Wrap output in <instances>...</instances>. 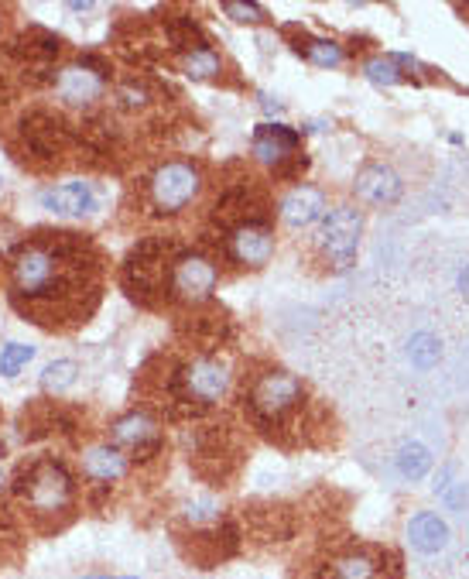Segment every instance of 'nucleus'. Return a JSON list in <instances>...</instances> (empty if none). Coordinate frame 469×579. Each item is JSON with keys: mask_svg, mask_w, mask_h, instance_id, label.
<instances>
[{"mask_svg": "<svg viewBox=\"0 0 469 579\" xmlns=\"http://www.w3.org/2000/svg\"><path fill=\"white\" fill-rule=\"evenodd\" d=\"M14 490L35 514H62L72 508V497H76V484L59 460H35L24 466Z\"/></svg>", "mask_w": 469, "mask_h": 579, "instance_id": "nucleus-3", "label": "nucleus"}, {"mask_svg": "<svg viewBox=\"0 0 469 579\" xmlns=\"http://www.w3.org/2000/svg\"><path fill=\"white\" fill-rule=\"evenodd\" d=\"M295 48L298 55H305V59L312 62V66H319V69H336L339 62H343V45L333 42V38H312V35H298L295 38Z\"/></svg>", "mask_w": 469, "mask_h": 579, "instance_id": "nucleus-18", "label": "nucleus"}, {"mask_svg": "<svg viewBox=\"0 0 469 579\" xmlns=\"http://www.w3.org/2000/svg\"><path fill=\"white\" fill-rule=\"evenodd\" d=\"M113 100H117L124 110H144L151 103V90H148V83H141V79H124V83L113 90Z\"/></svg>", "mask_w": 469, "mask_h": 579, "instance_id": "nucleus-26", "label": "nucleus"}, {"mask_svg": "<svg viewBox=\"0 0 469 579\" xmlns=\"http://www.w3.org/2000/svg\"><path fill=\"white\" fill-rule=\"evenodd\" d=\"M432 466V453L422 446V442H404L398 449V473L404 480H422Z\"/></svg>", "mask_w": 469, "mask_h": 579, "instance_id": "nucleus-22", "label": "nucleus"}, {"mask_svg": "<svg viewBox=\"0 0 469 579\" xmlns=\"http://www.w3.org/2000/svg\"><path fill=\"white\" fill-rule=\"evenodd\" d=\"M165 35H168V42H172V48H179V52H192V48L206 45V38H202V28L192 18H185V14L165 21Z\"/></svg>", "mask_w": 469, "mask_h": 579, "instance_id": "nucleus-20", "label": "nucleus"}, {"mask_svg": "<svg viewBox=\"0 0 469 579\" xmlns=\"http://www.w3.org/2000/svg\"><path fill=\"white\" fill-rule=\"evenodd\" d=\"M233 371L220 357H196L189 364H179L172 374L175 401L189 408H213L230 394Z\"/></svg>", "mask_w": 469, "mask_h": 579, "instance_id": "nucleus-4", "label": "nucleus"}, {"mask_svg": "<svg viewBox=\"0 0 469 579\" xmlns=\"http://www.w3.org/2000/svg\"><path fill=\"white\" fill-rule=\"evenodd\" d=\"M182 72L189 79H196V83H209V79H216L223 72V55L209 45H199L182 55Z\"/></svg>", "mask_w": 469, "mask_h": 579, "instance_id": "nucleus-19", "label": "nucleus"}, {"mask_svg": "<svg viewBox=\"0 0 469 579\" xmlns=\"http://www.w3.org/2000/svg\"><path fill=\"white\" fill-rule=\"evenodd\" d=\"M353 192H357V199H363L367 206H394L404 192V182L391 165L374 162V165H363L357 172Z\"/></svg>", "mask_w": 469, "mask_h": 579, "instance_id": "nucleus-14", "label": "nucleus"}, {"mask_svg": "<svg viewBox=\"0 0 469 579\" xmlns=\"http://www.w3.org/2000/svg\"><path fill=\"white\" fill-rule=\"evenodd\" d=\"M408 538H411V545H415L418 552L435 556V552H442L449 545V528H446V521H442L439 514L422 511V514H415V518L408 521Z\"/></svg>", "mask_w": 469, "mask_h": 579, "instance_id": "nucleus-17", "label": "nucleus"}, {"mask_svg": "<svg viewBox=\"0 0 469 579\" xmlns=\"http://www.w3.org/2000/svg\"><path fill=\"white\" fill-rule=\"evenodd\" d=\"M302 401H305V384L298 381L295 374L281 371V367L257 374L247 391V408L250 415H254V422L271 425V429L295 415L298 408H302Z\"/></svg>", "mask_w": 469, "mask_h": 579, "instance_id": "nucleus-2", "label": "nucleus"}, {"mask_svg": "<svg viewBox=\"0 0 469 579\" xmlns=\"http://www.w3.org/2000/svg\"><path fill=\"white\" fill-rule=\"evenodd\" d=\"M459 292L469 295V264H466L463 271H459Z\"/></svg>", "mask_w": 469, "mask_h": 579, "instance_id": "nucleus-30", "label": "nucleus"}, {"mask_svg": "<svg viewBox=\"0 0 469 579\" xmlns=\"http://www.w3.org/2000/svg\"><path fill=\"white\" fill-rule=\"evenodd\" d=\"M110 439L117 449H131L134 460H151L161 449V429L148 412H127L110 425Z\"/></svg>", "mask_w": 469, "mask_h": 579, "instance_id": "nucleus-11", "label": "nucleus"}, {"mask_svg": "<svg viewBox=\"0 0 469 579\" xmlns=\"http://www.w3.org/2000/svg\"><path fill=\"white\" fill-rule=\"evenodd\" d=\"M38 203L42 209L55 216H90L96 213V206H100V196H96V189L90 182H62V186H48L38 192Z\"/></svg>", "mask_w": 469, "mask_h": 579, "instance_id": "nucleus-12", "label": "nucleus"}, {"mask_svg": "<svg viewBox=\"0 0 469 579\" xmlns=\"http://www.w3.org/2000/svg\"><path fill=\"white\" fill-rule=\"evenodd\" d=\"M83 579H137V576H83Z\"/></svg>", "mask_w": 469, "mask_h": 579, "instance_id": "nucleus-32", "label": "nucleus"}, {"mask_svg": "<svg viewBox=\"0 0 469 579\" xmlns=\"http://www.w3.org/2000/svg\"><path fill=\"white\" fill-rule=\"evenodd\" d=\"M408 353H411V364H415V367H422V371H425V367L439 364L442 347H439V340H435L432 333H418V336H411Z\"/></svg>", "mask_w": 469, "mask_h": 579, "instance_id": "nucleus-25", "label": "nucleus"}, {"mask_svg": "<svg viewBox=\"0 0 469 579\" xmlns=\"http://www.w3.org/2000/svg\"><path fill=\"white\" fill-rule=\"evenodd\" d=\"M0 189H4V179H0Z\"/></svg>", "mask_w": 469, "mask_h": 579, "instance_id": "nucleus-34", "label": "nucleus"}, {"mask_svg": "<svg viewBox=\"0 0 469 579\" xmlns=\"http://www.w3.org/2000/svg\"><path fill=\"white\" fill-rule=\"evenodd\" d=\"M76 141L72 127L62 117L48 114V110H31L18 120V158L31 168H52L62 162L69 144Z\"/></svg>", "mask_w": 469, "mask_h": 579, "instance_id": "nucleus-1", "label": "nucleus"}, {"mask_svg": "<svg viewBox=\"0 0 469 579\" xmlns=\"http://www.w3.org/2000/svg\"><path fill=\"white\" fill-rule=\"evenodd\" d=\"M360 233H363V213L357 206H336L333 213L326 216V223H322L319 230V247L336 271H346L357 261Z\"/></svg>", "mask_w": 469, "mask_h": 579, "instance_id": "nucleus-9", "label": "nucleus"}, {"mask_svg": "<svg viewBox=\"0 0 469 579\" xmlns=\"http://www.w3.org/2000/svg\"><path fill=\"white\" fill-rule=\"evenodd\" d=\"M4 480H7V477H4V470H0V490H4Z\"/></svg>", "mask_w": 469, "mask_h": 579, "instance_id": "nucleus-33", "label": "nucleus"}, {"mask_svg": "<svg viewBox=\"0 0 469 579\" xmlns=\"http://www.w3.org/2000/svg\"><path fill=\"white\" fill-rule=\"evenodd\" d=\"M107 83H110V62L93 52L79 55L76 62L62 66L52 79L55 96H59V103L69 110L96 107V103L103 100V93H107Z\"/></svg>", "mask_w": 469, "mask_h": 579, "instance_id": "nucleus-7", "label": "nucleus"}, {"mask_svg": "<svg viewBox=\"0 0 469 579\" xmlns=\"http://www.w3.org/2000/svg\"><path fill=\"white\" fill-rule=\"evenodd\" d=\"M298 148H302V134L291 131L285 124H261L254 131L257 162L271 165L274 172H278L281 165H288L291 158H298Z\"/></svg>", "mask_w": 469, "mask_h": 579, "instance_id": "nucleus-15", "label": "nucleus"}, {"mask_svg": "<svg viewBox=\"0 0 469 579\" xmlns=\"http://www.w3.org/2000/svg\"><path fill=\"white\" fill-rule=\"evenodd\" d=\"M220 11L226 14V18H233L237 24H264L268 21V11L257 4H237V0H223Z\"/></svg>", "mask_w": 469, "mask_h": 579, "instance_id": "nucleus-29", "label": "nucleus"}, {"mask_svg": "<svg viewBox=\"0 0 469 579\" xmlns=\"http://www.w3.org/2000/svg\"><path fill=\"white\" fill-rule=\"evenodd\" d=\"M79 377V364L76 360H52V364L42 371V391L48 394H62L76 384Z\"/></svg>", "mask_w": 469, "mask_h": 579, "instance_id": "nucleus-23", "label": "nucleus"}, {"mask_svg": "<svg viewBox=\"0 0 469 579\" xmlns=\"http://www.w3.org/2000/svg\"><path fill=\"white\" fill-rule=\"evenodd\" d=\"M175 254H172V244L161 237H148L127 254L124 261V288L134 295L137 302H151L155 295H161L168 288V268H172Z\"/></svg>", "mask_w": 469, "mask_h": 579, "instance_id": "nucleus-6", "label": "nucleus"}, {"mask_svg": "<svg viewBox=\"0 0 469 579\" xmlns=\"http://www.w3.org/2000/svg\"><path fill=\"white\" fill-rule=\"evenodd\" d=\"M69 11L86 14V11H93V4H90V0H86V4H79V0H72V4H69Z\"/></svg>", "mask_w": 469, "mask_h": 579, "instance_id": "nucleus-31", "label": "nucleus"}, {"mask_svg": "<svg viewBox=\"0 0 469 579\" xmlns=\"http://www.w3.org/2000/svg\"><path fill=\"white\" fill-rule=\"evenodd\" d=\"M216 285H220V268H216L213 257L199 251L175 254L172 268H168V292H172L175 302L202 305L213 299Z\"/></svg>", "mask_w": 469, "mask_h": 579, "instance_id": "nucleus-8", "label": "nucleus"}, {"mask_svg": "<svg viewBox=\"0 0 469 579\" xmlns=\"http://www.w3.org/2000/svg\"><path fill=\"white\" fill-rule=\"evenodd\" d=\"M278 216L288 230H309L312 223H319L326 216V192L315 186H295L281 196Z\"/></svg>", "mask_w": 469, "mask_h": 579, "instance_id": "nucleus-13", "label": "nucleus"}, {"mask_svg": "<svg viewBox=\"0 0 469 579\" xmlns=\"http://www.w3.org/2000/svg\"><path fill=\"white\" fill-rule=\"evenodd\" d=\"M185 521H192V525H213V521L223 518V508L213 501V497H199V501H189L185 504Z\"/></svg>", "mask_w": 469, "mask_h": 579, "instance_id": "nucleus-28", "label": "nucleus"}, {"mask_svg": "<svg viewBox=\"0 0 469 579\" xmlns=\"http://www.w3.org/2000/svg\"><path fill=\"white\" fill-rule=\"evenodd\" d=\"M363 76L370 79L374 86H398L404 83V69H401V62L398 59H391V55H377V59H370V62H363Z\"/></svg>", "mask_w": 469, "mask_h": 579, "instance_id": "nucleus-24", "label": "nucleus"}, {"mask_svg": "<svg viewBox=\"0 0 469 579\" xmlns=\"http://www.w3.org/2000/svg\"><path fill=\"white\" fill-rule=\"evenodd\" d=\"M31 357H35V347H28V343H7V347L0 350V374L18 377V371Z\"/></svg>", "mask_w": 469, "mask_h": 579, "instance_id": "nucleus-27", "label": "nucleus"}, {"mask_svg": "<svg viewBox=\"0 0 469 579\" xmlns=\"http://www.w3.org/2000/svg\"><path fill=\"white\" fill-rule=\"evenodd\" d=\"M226 254L240 268H264L274 257V230L264 220H240L226 233Z\"/></svg>", "mask_w": 469, "mask_h": 579, "instance_id": "nucleus-10", "label": "nucleus"}, {"mask_svg": "<svg viewBox=\"0 0 469 579\" xmlns=\"http://www.w3.org/2000/svg\"><path fill=\"white\" fill-rule=\"evenodd\" d=\"M127 453L117 449L113 442H96V446H86L83 449V473L93 480V484H117L120 477L127 473Z\"/></svg>", "mask_w": 469, "mask_h": 579, "instance_id": "nucleus-16", "label": "nucleus"}, {"mask_svg": "<svg viewBox=\"0 0 469 579\" xmlns=\"http://www.w3.org/2000/svg\"><path fill=\"white\" fill-rule=\"evenodd\" d=\"M148 206L155 216H175L185 206H192L202 192V168L196 162H161L155 172L148 175Z\"/></svg>", "mask_w": 469, "mask_h": 579, "instance_id": "nucleus-5", "label": "nucleus"}, {"mask_svg": "<svg viewBox=\"0 0 469 579\" xmlns=\"http://www.w3.org/2000/svg\"><path fill=\"white\" fill-rule=\"evenodd\" d=\"M333 579H374L380 573L377 559L367 552H350V556H339L333 566Z\"/></svg>", "mask_w": 469, "mask_h": 579, "instance_id": "nucleus-21", "label": "nucleus"}]
</instances>
